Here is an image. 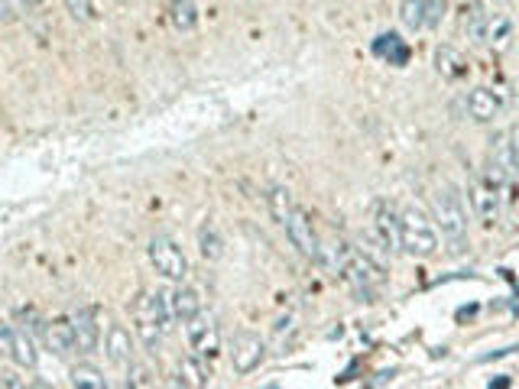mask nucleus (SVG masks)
Segmentation results:
<instances>
[{
  "mask_svg": "<svg viewBox=\"0 0 519 389\" xmlns=\"http://www.w3.org/2000/svg\"><path fill=\"white\" fill-rule=\"evenodd\" d=\"M332 263H334V273L351 285V292H354L360 302H373L377 299V292L383 289V283H387L383 269L377 267L367 253L354 250L348 243H334Z\"/></svg>",
  "mask_w": 519,
  "mask_h": 389,
  "instance_id": "f257e3e1",
  "label": "nucleus"
},
{
  "mask_svg": "<svg viewBox=\"0 0 519 389\" xmlns=\"http://www.w3.org/2000/svg\"><path fill=\"white\" fill-rule=\"evenodd\" d=\"M432 214H435V224L451 247V253H464V247H468V208H464L458 188L448 182L438 185L432 194Z\"/></svg>",
  "mask_w": 519,
  "mask_h": 389,
  "instance_id": "f03ea898",
  "label": "nucleus"
},
{
  "mask_svg": "<svg viewBox=\"0 0 519 389\" xmlns=\"http://www.w3.org/2000/svg\"><path fill=\"white\" fill-rule=\"evenodd\" d=\"M399 250L413 259H429L438 253V231L425 211H419L415 204L399 211Z\"/></svg>",
  "mask_w": 519,
  "mask_h": 389,
  "instance_id": "7ed1b4c3",
  "label": "nucleus"
},
{
  "mask_svg": "<svg viewBox=\"0 0 519 389\" xmlns=\"http://www.w3.org/2000/svg\"><path fill=\"white\" fill-rule=\"evenodd\" d=\"M146 257H150V263H153V269L162 279H169V283H186L188 279V257L178 247L176 237L153 234L150 237V247H146Z\"/></svg>",
  "mask_w": 519,
  "mask_h": 389,
  "instance_id": "20e7f679",
  "label": "nucleus"
},
{
  "mask_svg": "<svg viewBox=\"0 0 519 389\" xmlns=\"http://www.w3.org/2000/svg\"><path fill=\"white\" fill-rule=\"evenodd\" d=\"M267 360V340L253 331H237L231 340V366L234 373L247 376V373L260 370V364Z\"/></svg>",
  "mask_w": 519,
  "mask_h": 389,
  "instance_id": "39448f33",
  "label": "nucleus"
},
{
  "mask_svg": "<svg viewBox=\"0 0 519 389\" xmlns=\"http://www.w3.org/2000/svg\"><path fill=\"white\" fill-rule=\"evenodd\" d=\"M516 176V156H513V143L506 133H496L487 149V182L503 188L510 178Z\"/></svg>",
  "mask_w": 519,
  "mask_h": 389,
  "instance_id": "423d86ee",
  "label": "nucleus"
},
{
  "mask_svg": "<svg viewBox=\"0 0 519 389\" xmlns=\"http://www.w3.org/2000/svg\"><path fill=\"white\" fill-rule=\"evenodd\" d=\"M186 334H188V344H192V354L198 357V360H205V364H211L214 357H218L221 350V331L218 324H214V318L211 315H195L192 321L186 324Z\"/></svg>",
  "mask_w": 519,
  "mask_h": 389,
  "instance_id": "0eeeda50",
  "label": "nucleus"
},
{
  "mask_svg": "<svg viewBox=\"0 0 519 389\" xmlns=\"http://www.w3.org/2000/svg\"><path fill=\"white\" fill-rule=\"evenodd\" d=\"M445 20V0H403L399 4V23L405 30H435Z\"/></svg>",
  "mask_w": 519,
  "mask_h": 389,
  "instance_id": "6e6552de",
  "label": "nucleus"
},
{
  "mask_svg": "<svg viewBox=\"0 0 519 389\" xmlns=\"http://www.w3.org/2000/svg\"><path fill=\"white\" fill-rule=\"evenodd\" d=\"M286 237H289V243L296 247V253H302L305 259L322 257V243H318L312 218H308L305 208H299V204H296V211H292V218L286 221Z\"/></svg>",
  "mask_w": 519,
  "mask_h": 389,
  "instance_id": "1a4fd4ad",
  "label": "nucleus"
},
{
  "mask_svg": "<svg viewBox=\"0 0 519 389\" xmlns=\"http://www.w3.org/2000/svg\"><path fill=\"white\" fill-rule=\"evenodd\" d=\"M370 227H373L377 243H380L383 250L393 257V253L399 250V211L393 208L389 202H373Z\"/></svg>",
  "mask_w": 519,
  "mask_h": 389,
  "instance_id": "9d476101",
  "label": "nucleus"
},
{
  "mask_svg": "<svg viewBox=\"0 0 519 389\" xmlns=\"http://www.w3.org/2000/svg\"><path fill=\"white\" fill-rule=\"evenodd\" d=\"M68 321H72L75 348H78V354H95L97 344H101V324H97L95 308H78Z\"/></svg>",
  "mask_w": 519,
  "mask_h": 389,
  "instance_id": "9b49d317",
  "label": "nucleus"
},
{
  "mask_svg": "<svg viewBox=\"0 0 519 389\" xmlns=\"http://www.w3.org/2000/svg\"><path fill=\"white\" fill-rule=\"evenodd\" d=\"M470 204H474L478 218L484 221L487 227H494L496 218H500V188L490 185L487 178L470 182Z\"/></svg>",
  "mask_w": 519,
  "mask_h": 389,
  "instance_id": "f8f14e48",
  "label": "nucleus"
},
{
  "mask_svg": "<svg viewBox=\"0 0 519 389\" xmlns=\"http://www.w3.org/2000/svg\"><path fill=\"white\" fill-rule=\"evenodd\" d=\"M105 354H107V360H111L114 366H121V370H127V366L133 364V338H130V331L121 321L107 324Z\"/></svg>",
  "mask_w": 519,
  "mask_h": 389,
  "instance_id": "ddd939ff",
  "label": "nucleus"
},
{
  "mask_svg": "<svg viewBox=\"0 0 519 389\" xmlns=\"http://www.w3.org/2000/svg\"><path fill=\"white\" fill-rule=\"evenodd\" d=\"M42 344L56 357H72L75 350H78L75 348L72 321H68V318H52V321H46V328H42Z\"/></svg>",
  "mask_w": 519,
  "mask_h": 389,
  "instance_id": "4468645a",
  "label": "nucleus"
},
{
  "mask_svg": "<svg viewBox=\"0 0 519 389\" xmlns=\"http://www.w3.org/2000/svg\"><path fill=\"white\" fill-rule=\"evenodd\" d=\"M503 111V101L496 91L490 88H474L468 95V113H470V121H478V123H494L496 117H500Z\"/></svg>",
  "mask_w": 519,
  "mask_h": 389,
  "instance_id": "2eb2a0df",
  "label": "nucleus"
},
{
  "mask_svg": "<svg viewBox=\"0 0 519 389\" xmlns=\"http://www.w3.org/2000/svg\"><path fill=\"white\" fill-rule=\"evenodd\" d=\"M169 305H172V321L188 324L195 315H202V295L192 285L178 283V289L169 292Z\"/></svg>",
  "mask_w": 519,
  "mask_h": 389,
  "instance_id": "dca6fc26",
  "label": "nucleus"
},
{
  "mask_svg": "<svg viewBox=\"0 0 519 389\" xmlns=\"http://www.w3.org/2000/svg\"><path fill=\"white\" fill-rule=\"evenodd\" d=\"M435 68L442 78L448 81H458L468 75V59L461 56V49H454V46H438L435 49Z\"/></svg>",
  "mask_w": 519,
  "mask_h": 389,
  "instance_id": "f3484780",
  "label": "nucleus"
},
{
  "mask_svg": "<svg viewBox=\"0 0 519 389\" xmlns=\"http://www.w3.org/2000/svg\"><path fill=\"white\" fill-rule=\"evenodd\" d=\"M484 42L494 52H506L513 42V20L506 14H490L487 20V30H484Z\"/></svg>",
  "mask_w": 519,
  "mask_h": 389,
  "instance_id": "a211bd4d",
  "label": "nucleus"
},
{
  "mask_svg": "<svg viewBox=\"0 0 519 389\" xmlns=\"http://www.w3.org/2000/svg\"><path fill=\"white\" fill-rule=\"evenodd\" d=\"M373 52H377L380 59H387L389 65H396V68H403V65L409 62V46L399 40L396 32H383V36H377Z\"/></svg>",
  "mask_w": 519,
  "mask_h": 389,
  "instance_id": "6ab92c4d",
  "label": "nucleus"
},
{
  "mask_svg": "<svg viewBox=\"0 0 519 389\" xmlns=\"http://www.w3.org/2000/svg\"><path fill=\"white\" fill-rule=\"evenodd\" d=\"M198 253H202V259H208V263H218V259L224 257V237H221L214 221H205V224L198 227Z\"/></svg>",
  "mask_w": 519,
  "mask_h": 389,
  "instance_id": "aec40b11",
  "label": "nucleus"
},
{
  "mask_svg": "<svg viewBox=\"0 0 519 389\" xmlns=\"http://www.w3.org/2000/svg\"><path fill=\"white\" fill-rule=\"evenodd\" d=\"M16 366H23V370H32V366L40 364V350H36V340L26 334V328H14V354H10Z\"/></svg>",
  "mask_w": 519,
  "mask_h": 389,
  "instance_id": "412c9836",
  "label": "nucleus"
},
{
  "mask_svg": "<svg viewBox=\"0 0 519 389\" xmlns=\"http://www.w3.org/2000/svg\"><path fill=\"white\" fill-rule=\"evenodd\" d=\"M169 23L178 32H192L198 26V4L195 0H169Z\"/></svg>",
  "mask_w": 519,
  "mask_h": 389,
  "instance_id": "4be33fe9",
  "label": "nucleus"
},
{
  "mask_svg": "<svg viewBox=\"0 0 519 389\" xmlns=\"http://www.w3.org/2000/svg\"><path fill=\"white\" fill-rule=\"evenodd\" d=\"M267 204H269V214L279 227H286V221L292 218V211H296V202H292V192L286 185H273L267 194Z\"/></svg>",
  "mask_w": 519,
  "mask_h": 389,
  "instance_id": "5701e85b",
  "label": "nucleus"
},
{
  "mask_svg": "<svg viewBox=\"0 0 519 389\" xmlns=\"http://www.w3.org/2000/svg\"><path fill=\"white\" fill-rule=\"evenodd\" d=\"M176 383H182V386H205V383H208V376H205V360H198L195 354L178 357Z\"/></svg>",
  "mask_w": 519,
  "mask_h": 389,
  "instance_id": "b1692460",
  "label": "nucleus"
},
{
  "mask_svg": "<svg viewBox=\"0 0 519 389\" xmlns=\"http://www.w3.org/2000/svg\"><path fill=\"white\" fill-rule=\"evenodd\" d=\"M68 376H72V386H78V389H107L105 370L88 364V360H85V364H75Z\"/></svg>",
  "mask_w": 519,
  "mask_h": 389,
  "instance_id": "393cba45",
  "label": "nucleus"
},
{
  "mask_svg": "<svg viewBox=\"0 0 519 389\" xmlns=\"http://www.w3.org/2000/svg\"><path fill=\"white\" fill-rule=\"evenodd\" d=\"M487 20H490V14L484 10V4H480V0H474V4H470V10H468V16H464V32H468L470 42H484Z\"/></svg>",
  "mask_w": 519,
  "mask_h": 389,
  "instance_id": "a878e982",
  "label": "nucleus"
},
{
  "mask_svg": "<svg viewBox=\"0 0 519 389\" xmlns=\"http://www.w3.org/2000/svg\"><path fill=\"white\" fill-rule=\"evenodd\" d=\"M162 328L156 321H150V318H140L137 315V338L143 340V348L150 350V354H159L162 348Z\"/></svg>",
  "mask_w": 519,
  "mask_h": 389,
  "instance_id": "bb28decb",
  "label": "nucleus"
},
{
  "mask_svg": "<svg viewBox=\"0 0 519 389\" xmlns=\"http://www.w3.org/2000/svg\"><path fill=\"white\" fill-rule=\"evenodd\" d=\"M153 370H150V366L146 364H137V360H133V364L127 366V386H153Z\"/></svg>",
  "mask_w": 519,
  "mask_h": 389,
  "instance_id": "cd10ccee",
  "label": "nucleus"
},
{
  "mask_svg": "<svg viewBox=\"0 0 519 389\" xmlns=\"http://www.w3.org/2000/svg\"><path fill=\"white\" fill-rule=\"evenodd\" d=\"M14 354V328L7 321H0V357Z\"/></svg>",
  "mask_w": 519,
  "mask_h": 389,
  "instance_id": "c85d7f7f",
  "label": "nucleus"
},
{
  "mask_svg": "<svg viewBox=\"0 0 519 389\" xmlns=\"http://www.w3.org/2000/svg\"><path fill=\"white\" fill-rule=\"evenodd\" d=\"M65 7L75 20H88L91 16V0H65Z\"/></svg>",
  "mask_w": 519,
  "mask_h": 389,
  "instance_id": "c756f323",
  "label": "nucleus"
},
{
  "mask_svg": "<svg viewBox=\"0 0 519 389\" xmlns=\"http://www.w3.org/2000/svg\"><path fill=\"white\" fill-rule=\"evenodd\" d=\"M20 4H26V7H40L42 0H20Z\"/></svg>",
  "mask_w": 519,
  "mask_h": 389,
  "instance_id": "7c9ffc66",
  "label": "nucleus"
}]
</instances>
